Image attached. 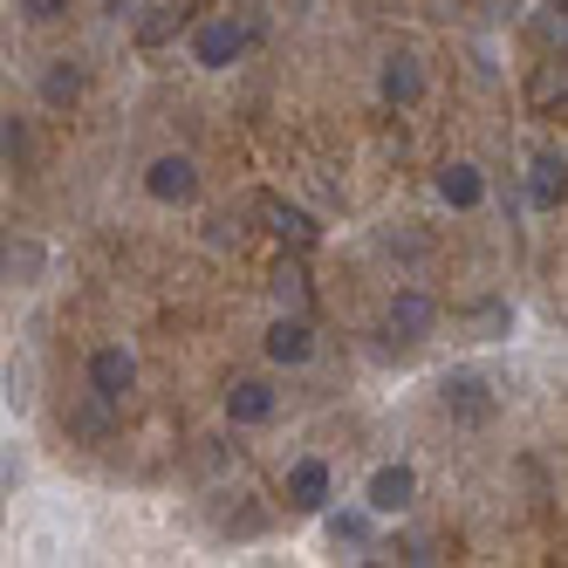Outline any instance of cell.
<instances>
[{
  "label": "cell",
  "mask_w": 568,
  "mask_h": 568,
  "mask_svg": "<svg viewBox=\"0 0 568 568\" xmlns=\"http://www.w3.org/2000/svg\"><path fill=\"white\" fill-rule=\"evenodd\" d=\"M377 507L371 500H356V507H329V514H322V527H329V541L336 548H356V555H371L377 548Z\"/></svg>",
  "instance_id": "cell-13"
},
{
  "label": "cell",
  "mask_w": 568,
  "mask_h": 568,
  "mask_svg": "<svg viewBox=\"0 0 568 568\" xmlns=\"http://www.w3.org/2000/svg\"><path fill=\"white\" fill-rule=\"evenodd\" d=\"M527 103H535V110L568 103V55H548V62L535 69V83H527Z\"/></svg>",
  "instance_id": "cell-15"
},
{
  "label": "cell",
  "mask_w": 568,
  "mask_h": 568,
  "mask_svg": "<svg viewBox=\"0 0 568 568\" xmlns=\"http://www.w3.org/2000/svg\"><path fill=\"white\" fill-rule=\"evenodd\" d=\"M432 192H438V206H453V213H479L486 206V172L473 158H445L432 172Z\"/></svg>",
  "instance_id": "cell-7"
},
{
  "label": "cell",
  "mask_w": 568,
  "mask_h": 568,
  "mask_svg": "<svg viewBox=\"0 0 568 568\" xmlns=\"http://www.w3.org/2000/svg\"><path fill=\"white\" fill-rule=\"evenodd\" d=\"M83 390L124 412V397L138 390V356H131L124 343H97V349H90V363H83Z\"/></svg>",
  "instance_id": "cell-2"
},
{
  "label": "cell",
  "mask_w": 568,
  "mask_h": 568,
  "mask_svg": "<svg viewBox=\"0 0 568 568\" xmlns=\"http://www.w3.org/2000/svg\"><path fill=\"white\" fill-rule=\"evenodd\" d=\"M69 8H75V0H21V14H28V21H62Z\"/></svg>",
  "instance_id": "cell-21"
},
{
  "label": "cell",
  "mask_w": 568,
  "mask_h": 568,
  "mask_svg": "<svg viewBox=\"0 0 568 568\" xmlns=\"http://www.w3.org/2000/svg\"><path fill=\"white\" fill-rule=\"evenodd\" d=\"M261 349H267L274 371H302V363H315V322H308L302 308L274 315V322H267V336H261Z\"/></svg>",
  "instance_id": "cell-6"
},
{
  "label": "cell",
  "mask_w": 568,
  "mask_h": 568,
  "mask_svg": "<svg viewBox=\"0 0 568 568\" xmlns=\"http://www.w3.org/2000/svg\"><path fill=\"white\" fill-rule=\"evenodd\" d=\"M438 404H445L459 425H486V418H494V390H486L479 371H453V377L438 384Z\"/></svg>",
  "instance_id": "cell-12"
},
{
  "label": "cell",
  "mask_w": 568,
  "mask_h": 568,
  "mask_svg": "<svg viewBox=\"0 0 568 568\" xmlns=\"http://www.w3.org/2000/svg\"><path fill=\"white\" fill-rule=\"evenodd\" d=\"M261 213L274 220V233H281V240H295V247H308V240H315V226H308V213H302V206H281V199H261Z\"/></svg>",
  "instance_id": "cell-17"
},
{
  "label": "cell",
  "mask_w": 568,
  "mask_h": 568,
  "mask_svg": "<svg viewBox=\"0 0 568 568\" xmlns=\"http://www.w3.org/2000/svg\"><path fill=\"white\" fill-rule=\"evenodd\" d=\"M274 412H281V390L267 377H233L226 384V425L254 432V425H274Z\"/></svg>",
  "instance_id": "cell-9"
},
{
  "label": "cell",
  "mask_w": 568,
  "mask_h": 568,
  "mask_svg": "<svg viewBox=\"0 0 568 568\" xmlns=\"http://www.w3.org/2000/svg\"><path fill=\"white\" fill-rule=\"evenodd\" d=\"M42 267H49V247L42 240H8V281H42Z\"/></svg>",
  "instance_id": "cell-16"
},
{
  "label": "cell",
  "mask_w": 568,
  "mask_h": 568,
  "mask_svg": "<svg viewBox=\"0 0 568 568\" xmlns=\"http://www.w3.org/2000/svg\"><path fill=\"white\" fill-rule=\"evenodd\" d=\"M144 199H158V206H192L199 199V158L192 151H158L144 165Z\"/></svg>",
  "instance_id": "cell-3"
},
{
  "label": "cell",
  "mask_w": 568,
  "mask_h": 568,
  "mask_svg": "<svg viewBox=\"0 0 568 568\" xmlns=\"http://www.w3.org/2000/svg\"><path fill=\"white\" fill-rule=\"evenodd\" d=\"M527 206H535V213H561L568 206V158L561 151H535V158H527Z\"/></svg>",
  "instance_id": "cell-11"
},
{
  "label": "cell",
  "mask_w": 568,
  "mask_h": 568,
  "mask_svg": "<svg viewBox=\"0 0 568 568\" xmlns=\"http://www.w3.org/2000/svg\"><path fill=\"white\" fill-rule=\"evenodd\" d=\"M535 34H541L548 49H561V55H568V0H548V8L535 14Z\"/></svg>",
  "instance_id": "cell-19"
},
{
  "label": "cell",
  "mask_w": 568,
  "mask_h": 568,
  "mask_svg": "<svg viewBox=\"0 0 568 568\" xmlns=\"http://www.w3.org/2000/svg\"><path fill=\"white\" fill-rule=\"evenodd\" d=\"M110 418H116V404L90 397V404H75V412H69V432H83V438H103V432H110Z\"/></svg>",
  "instance_id": "cell-18"
},
{
  "label": "cell",
  "mask_w": 568,
  "mask_h": 568,
  "mask_svg": "<svg viewBox=\"0 0 568 568\" xmlns=\"http://www.w3.org/2000/svg\"><path fill=\"white\" fill-rule=\"evenodd\" d=\"M281 494H288L295 514H329V500H336V473H329V459H322V453L288 459V479H281Z\"/></svg>",
  "instance_id": "cell-5"
},
{
  "label": "cell",
  "mask_w": 568,
  "mask_h": 568,
  "mask_svg": "<svg viewBox=\"0 0 568 568\" xmlns=\"http://www.w3.org/2000/svg\"><path fill=\"white\" fill-rule=\"evenodd\" d=\"M110 14H138V0H110Z\"/></svg>",
  "instance_id": "cell-22"
},
{
  "label": "cell",
  "mask_w": 568,
  "mask_h": 568,
  "mask_svg": "<svg viewBox=\"0 0 568 568\" xmlns=\"http://www.w3.org/2000/svg\"><path fill=\"white\" fill-rule=\"evenodd\" d=\"M384 329H390L397 343H425V336L438 329V302H432L425 288H397L390 308H384Z\"/></svg>",
  "instance_id": "cell-10"
},
{
  "label": "cell",
  "mask_w": 568,
  "mask_h": 568,
  "mask_svg": "<svg viewBox=\"0 0 568 568\" xmlns=\"http://www.w3.org/2000/svg\"><path fill=\"white\" fill-rule=\"evenodd\" d=\"M363 500H371L384 520H404L418 507V466L412 459H384V466H371V479H363Z\"/></svg>",
  "instance_id": "cell-4"
},
{
  "label": "cell",
  "mask_w": 568,
  "mask_h": 568,
  "mask_svg": "<svg viewBox=\"0 0 568 568\" xmlns=\"http://www.w3.org/2000/svg\"><path fill=\"white\" fill-rule=\"evenodd\" d=\"M377 97H384L390 110H418V103H425V62H418L412 49L384 55V62H377Z\"/></svg>",
  "instance_id": "cell-8"
},
{
  "label": "cell",
  "mask_w": 568,
  "mask_h": 568,
  "mask_svg": "<svg viewBox=\"0 0 568 568\" xmlns=\"http://www.w3.org/2000/svg\"><path fill=\"white\" fill-rule=\"evenodd\" d=\"M0 151H8V172H21L28 165V124H21V116H8V124H0Z\"/></svg>",
  "instance_id": "cell-20"
},
{
  "label": "cell",
  "mask_w": 568,
  "mask_h": 568,
  "mask_svg": "<svg viewBox=\"0 0 568 568\" xmlns=\"http://www.w3.org/2000/svg\"><path fill=\"white\" fill-rule=\"evenodd\" d=\"M254 42H261V21H240V14H206V21L192 28V62L220 75V69H233L240 55H247Z\"/></svg>",
  "instance_id": "cell-1"
},
{
  "label": "cell",
  "mask_w": 568,
  "mask_h": 568,
  "mask_svg": "<svg viewBox=\"0 0 568 568\" xmlns=\"http://www.w3.org/2000/svg\"><path fill=\"white\" fill-rule=\"evenodd\" d=\"M42 103H49V110L83 103V62H69V55H62V62H49V69H42Z\"/></svg>",
  "instance_id": "cell-14"
}]
</instances>
